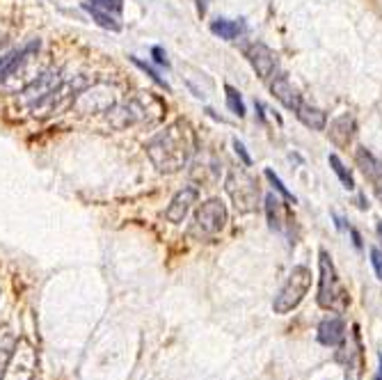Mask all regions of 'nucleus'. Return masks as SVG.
Segmentation results:
<instances>
[{"label": "nucleus", "mask_w": 382, "mask_h": 380, "mask_svg": "<svg viewBox=\"0 0 382 380\" xmlns=\"http://www.w3.org/2000/svg\"><path fill=\"white\" fill-rule=\"evenodd\" d=\"M149 161L163 174H174L188 165L194 152V133L188 121L177 119L158 131L147 145H144Z\"/></svg>", "instance_id": "obj_1"}, {"label": "nucleus", "mask_w": 382, "mask_h": 380, "mask_svg": "<svg viewBox=\"0 0 382 380\" xmlns=\"http://www.w3.org/2000/svg\"><path fill=\"white\" fill-rule=\"evenodd\" d=\"M321 259H319V268H321V277H319V296H316V303L323 310H332L339 312L348 305V296H345V289L339 279V272L332 263V257L328 254V250H321Z\"/></svg>", "instance_id": "obj_2"}, {"label": "nucleus", "mask_w": 382, "mask_h": 380, "mask_svg": "<svg viewBox=\"0 0 382 380\" xmlns=\"http://www.w3.org/2000/svg\"><path fill=\"white\" fill-rule=\"evenodd\" d=\"M312 289V270L307 266H293V270L288 272L286 282L282 284V289L277 291L272 310L275 314H288L298 307L305 296Z\"/></svg>", "instance_id": "obj_3"}, {"label": "nucleus", "mask_w": 382, "mask_h": 380, "mask_svg": "<svg viewBox=\"0 0 382 380\" xmlns=\"http://www.w3.org/2000/svg\"><path fill=\"white\" fill-rule=\"evenodd\" d=\"M227 220H229V213H227L225 202L218 197L206 199V202L197 209V213H194L192 225H190V236H194V239H199V241L213 239V236H218L222 229H225Z\"/></svg>", "instance_id": "obj_4"}, {"label": "nucleus", "mask_w": 382, "mask_h": 380, "mask_svg": "<svg viewBox=\"0 0 382 380\" xmlns=\"http://www.w3.org/2000/svg\"><path fill=\"white\" fill-rule=\"evenodd\" d=\"M225 188L229 192V197L234 199L236 209H239L241 213H248V211L257 209L259 188H257V181L245 170H232L229 172Z\"/></svg>", "instance_id": "obj_5"}, {"label": "nucleus", "mask_w": 382, "mask_h": 380, "mask_svg": "<svg viewBox=\"0 0 382 380\" xmlns=\"http://www.w3.org/2000/svg\"><path fill=\"white\" fill-rule=\"evenodd\" d=\"M245 57H248V62L252 64V69L257 71V76L261 81H268V78L275 76L279 67L277 53L270 46L261 44V41H252L250 46H245Z\"/></svg>", "instance_id": "obj_6"}, {"label": "nucleus", "mask_w": 382, "mask_h": 380, "mask_svg": "<svg viewBox=\"0 0 382 380\" xmlns=\"http://www.w3.org/2000/svg\"><path fill=\"white\" fill-rule=\"evenodd\" d=\"M114 106V97H112V90L110 88H103V85H97L92 90H85V92H78V99L74 101V108L76 110H83V112H105V110H112Z\"/></svg>", "instance_id": "obj_7"}, {"label": "nucleus", "mask_w": 382, "mask_h": 380, "mask_svg": "<svg viewBox=\"0 0 382 380\" xmlns=\"http://www.w3.org/2000/svg\"><path fill=\"white\" fill-rule=\"evenodd\" d=\"M197 199H199V190L194 188V186H183L181 190H177V195L172 197L170 206L165 209V218L170 222H174V225H181L192 206L197 204Z\"/></svg>", "instance_id": "obj_8"}, {"label": "nucleus", "mask_w": 382, "mask_h": 380, "mask_svg": "<svg viewBox=\"0 0 382 380\" xmlns=\"http://www.w3.org/2000/svg\"><path fill=\"white\" fill-rule=\"evenodd\" d=\"M34 51H39V39L28 41L26 46L14 48V51H10L7 55L0 57V83H3L5 78H10V76L14 74V71H17V69L21 67V64H23Z\"/></svg>", "instance_id": "obj_9"}, {"label": "nucleus", "mask_w": 382, "mask_h": 380, "mask_svg": "<svg viewBox=\"0 0 382 380\" xmlns=\"http://www.w3.org/2000/svg\"><path fill=\"white\" fill-rule=\"evenodd\" d=\"M270 92H272V97H275L286 110H293L295 112V108H298L300 101H302L300 92L293 88V83L288 81V76H277L275 81L270 83Z\"/></svg>", "instance_id": "obj_10"}, {"label": "nucleus", "mask_w": 382, "mask_h": 380, "mask_svg": "<svg viewBox=\"0 0 382 380\" xmlns=\"http://www.w3.org/2000/svg\"><path fill=\"white\" fill-rule=\"evenodd\" d=\"M345 339V323L339 317H328L319 323V341L323 346H339Z\"/></svg>", "instance_id": "obj_11"}, {"label": "nucleus", "mask_w": 382, "mask_h": 380, "mask_svg": "<svg viewBox=\"0 0 382 380\" xmlns=\"http://www.w3.org/2000/svg\"><path fill=\"white\" fill-rule=\"evenodd\" d=\"M357 163H359V168H362L364 177L373 183V188H376L378 197L382 199V161H378L376 156L369 154L366 149H359V152H357Z\"/></svg>", "instance_id": "obj_12"}, {"label": "nucleus", "mask_w": 382, "mask_h": 380, "mask_svg": "<svg viewBox=\"0 0 382 380\" xmlns=\"http://www.w3.org/2000/svg\"><path fill=\"white\" fill-rule=\"evenodd\" d=\"M330 140L334 142L336 147H348V142L352 140V135H355V119L350 117V114H341V117H336L332 124H330Z\"/></svg>", "instance_id": "obj_13"}, {"label": "nucleus", "mask_w": 382, "mask_h": 380, "mask_svg": "<svg viewBox=\"0 0 382 380\" xmlns=\"http://www.w3.org/2000/svg\"><path fill=\"white\" fill-rule=\"evenodd\" d=\"M295 117H298L307 128H312V131H323V128L328 126V114L321 108H316V106L305 103V101H300V106L295 108Z\"/></svg>", "instance_id": "obj_14"}, {"label": "nucleus", "mask_w": 382, "mask_h": 380, "mask_svg": "<svg viewBox=\"0 0 382 380\" xmlns=\"http://www.w3.org/2000/svg\"><path fill=\"white\" fill-rule=\"evenodd\" d=\"M83 10L90 14L92 21H97L101 28H105V30H112V32H119L121 30V23H119V17H114L112 12H105L101 10V7H94L90 3H83Z\"/></svg>", "instance_id": "obj_15"}, {"label": "nucleus", "mask_w": 382, "mask_h": 380, "mask_svg": "<svg viewBox=\"0 0 382 380\" xmlns=\"http://www.w3.org/2000/svg\"><path fill=\"white\" fill-rule=\"evenodd\" d=\"M243 30H245V23H243V21L218 19V21H213V23H211V32L218 34V37L225 39V41H234Z\"/></svg>", "instance_id": "obj_16"}, {"label": "nucleus", "mask_w": 382, "mask_h": 380, "mask_svg": "<svg viewBox=\"0 0 382 380\" xmlns=\"http://www.w3.org/2000/svg\"><path fill=\"white\" fill-rule=\"evenodd\" d=\"M265 213H268V225L270 229H275V232H282L284 227V204L279 202L275 195H268L265 197Z\"/></svg>", "instance_id": "obj_17"}, {"label": "nucleus", "mask_w": 382, "mask_h": 380, "mask_svg": "<svg viewBox=\"0 0 382 380\" xmlns=\"http://www.w3.org/2000/svg\"><path fill=\"white\" fill-rule=\"evenodd\" d=\"M328 161H330V165H332V170H334V174L339 177V181L343 183V188L345 190H355V179H352L350 170L341 163V159H339L336 154H330Z\"/></svg>", "instance_id": "obj_18"}, {"label": "nucleus", "mask_w": 382, "mask_h": 380, "mask_svg": "<svg viewBox=\"0 0 382 380\" xmlns=\"http://www.w3.org/2000/svg\"><path fill=\"white\" fill-rule=\"evenodd\" d=\"M131 62L135 64V67H138L140 71H144V74H147L151 81H154L158 88H163V90H168L170 92V83L165 81V78H161V74H158V71L151 67L149 62H144V60H140V57H135V55H131Z\"/></svg>", "instance_id": "obj_19"}, {"label": "nucleus", "mask_w": 382, "mask_h": 380, "mask_svg": "<svg viewBox=\"0 0 382 380\" xmlns=\"http://www.w3.org/2000/svg\"><path fill=\"white\" fill-rule=\"evenodd\" d=\"M225 92H227V108L234 114H239V117H245V103H243L241 92L232 88V85H225Z\"/></svg>", "instance_id": "obj_20"}, {"label": "nucleus", "mask_w": 382, "mask_h": 380, "mask_svg": "<svg viewBox=\"0 0 382 380\" xmlns=\"http://www.w3.org/2000/svg\"><path fill=\"white\" fill-rule=\"evenodd\" d=\"M265 179H268V181L272 183V188H275V190L279 192V195H282V197L286 199V202H291V204H295V202H298V199H295V195H293V192L286 188V186H284V181H282V179H279V177L275 174V172H272V170H265Z\"/></svg>", "instance_id": "obj_21"}, {"label": "nucleus", "mask_w": 382, "mask_h": 380, "mask_svg": "<svg viewBox=\"0 0 382 380\" xmlns=\"http://www.w3.org/2000/svg\"><path fill=\"white\" fill-rule=\"evenodd\" d=\"M88 3L94 7H101V10H105V12H112L114 17H119L121 10H124V0H88Z\"/></svg>", "instance_id": "obj_22"}, {"label": "nucleus", "mask_w": 382, "mask_h": 380, "mask_svg": "<svg viewBox=\"0 0 382 380\" xmlns=\"http://www.w3.org/2000/svg\"><path fill=\"white\" fill-rule=\"evenodd\" d=\"M371 263H373V270H376L378 279H382V250L371 248Z\"/></svg>", "instance_id": "obj_23"}, {"label": "nucleus", "mask_w": 382, "mask_h": 380, "mask_svg": "<svg viewBox=\"0 0 382 380\" xmlns=\"http://www.w3.org/2000/svg\"><path fill=\"white\" fill-rule=\"evenodd\" d=\"M151 55H154V60L161 64V67H170V60H168V55H165V51L161 46H154L151 48Z\"/></svg>", "instance_id": "obj_24"}, {"label": "nucleus", "mask_w": 382, "mask_h": 380, "mask_svg": "<svg viewBox=\"0 0 382 380\" xmlns=\"http://www.w3.org/2000/svg\"><path fill=\"white\" fill-rule=\"evenodd\" d=\"M234 149H236V154L241 156L243 165H252V159H250V154H248V149H245V145H243V142L234 140Z\"/></svg>", "instance_id": "obj_25"}, {"label": "nucleus", "mask_w": 382, "mask_h": 380, "mask_svg": "<svg viewBox=\"0 0 382 380\" xmlns=\"http://www.w3.org/2000/svg\"><path fill=\"white\" fill-rule=\"evenodd\" d=\"M350 236H352V243H355V248H362V236H359L357 229H350Z\"/></svg>", "instance_id": "obj_26"}, {"label": "nucleus", "mask_w": 382, "mask_h": 380, "mask_svg": "<svg viewBox=\"0 0 382 380\" xmlns=\"http://www.w3.org/2000/svg\"><path fill=\"white\" fill-rule=\"evenodd\" d=\"M197 5H199V10L204 12V10H206V5H208V0H197Z\"/></svg>", "instance_id": "obj_27"}, {"label": "nucleus", "mask_w": 382, "mask_h": 380, "mask_svg": "<svg viewBox=\"0 0 382 380\" xmlns=\"http://www.w3.org/2000/svg\"><path fill=\"white\" fill-rule=\"evenodd\" d=\"M376 380H382V357H380V369H378V376H376Z\"/></svg>", "instance_id": "obj_28"}]
</instances>
